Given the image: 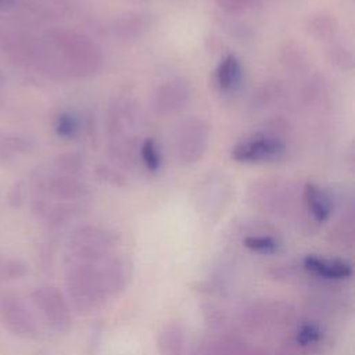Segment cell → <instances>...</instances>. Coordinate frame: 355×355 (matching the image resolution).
I'll use <instances>...</instances> for the list:
<instances>
[{
	"instance_id": "3957f363",
	"label": "cell",
	"mask_w": 355,
	"mask_h": 355,
	"mask_svg": "<svg viewBox=\"0 0 355 355\" xmlns=\"http://www.w3.org/2000/svg\"><path fill=\"white\" fill-rule=\"evenodd\" d=\"M116 239L108 230L83 226L76 229L67 243L68 262L98 263L112 254Z\"/></svg>"
},
{
	"instance_id": "9c48e42d",
	"label": "cell",
	"mask_w": 355,
	"mask_h": 355,
	"mask_svg": "<svg viewBox=\"0 0 355 355\" xmlns=\"http://www.w3.org/2000/svg\"><path fill=\"white\" fill-rule=\"evenodd\" d=\"M190 100V90L184 82L175 79L159 86L154 96V108L159 114H171L180 111Z\"/></svg>"
},
{
	"instance_id": "6da1fadb",
	"label": "cell",
	"mask_w": 355,
	"mask_h": 355,
	"mask_svg": "<svg viewBox=\"0 0 355 355\" xmlns=\"http://www.w3.org/2000/svg\"><path fill=\"white\" fill-rule=\"evenodd\" d=\"M0 49L36 71L60 78L89 75L101 64L97 47L71 31H50L39 37L15 26H0Z\"/></svg>"
},
{
	"instance_id": "52a82bcc",
	"label": "cell",
	"mask_w": 355,
	"mask_h": 355,
	"mask_svg": "<svg viewBox=\"0 0 355 355\" xmlns=\"http://www.w3.org/2000/svg\"><path fill=\"white\" fill-rule=\"evenodd\" d=\"M209 129L205 121L189 118L179 126L176 136V154L184 164H194L201 159L207 150Z\"/></svg>"
},
{
	"instance_id": "8fae6325",
	"label": "cell",
	"mask_w": 355,
	"mask_h": 355,
	"mask_svg": "<svg viewBox=\"0 0 355 355\" xmlns=\"http://www.w3.org/2000/svg\"><path fill=\"white\" fill-rule=\"evenodd\" d=\"M243 65L234 54H226L215 69L216 87L223 93L236 92L243 82Z\"/></svg>"
},
{
	"instance_id": "ffe728a7",
	"label": "cell",
	"mask_w": 355,
	"mask_h": 355,
	"mask_svg": "<svg viewBox=\"0 0 355 355\" xmlns=\"http://www.w3.org/2000/svg\"><path fill=\"white\" fill-rule=\"evenodd\" d=\"M259 0H216V3L230 11L236 10H244L248 7H252V4H257Z\"/></svg>"
},
{
	"instance_id": "d6986e66",
	"label": "cell",
	"mask_w": 355,
	"mask_h": 355,
	"mask_svg": "<svg viewBox=\"0 0 355 355\" xmlns=\"http://www.w3.org/2000/svg\"><path fill=\"white\" fill-rule=\"evenodd\" d=\"M28 273V268L25 262L21 259H10L1 266V277L12 280V279H21Z\"/></svg>"
},
{
	"instance_id": "ac0fdd59",
	"label": "cell",
	"mask_w": 355,
	"mask_h": 355,
	"mask_svg": "<svg viewBox=\"0 0 355 355\" xmlns=\"http://www.w3.org/2000/svg\"><path fill=\"white\" fill-rule=\"evenodd\" d=\"M323 338L322 329L312 322H305L298 326L295 333V343L302 348H311L318 345Z\"/></svg>"
},
{
	"instance_id": "30bf717a",
	"label": "cell",
	"mask_w": 355,
	"mask_h": 355,
	"mask_svg": "<svg viewBox=\"0 0 355 355\" xmlns=\"http://www.w3.org/2000/svg\"><path fill=\"white\" fill-rule=\"evenodd\" d=\"M302 268L312 276L323 280H345L352 276V266L344 259H329L318 255H308L302 261Z\"/></svg>"
},
{
	"instance_id": "2e32d148",
	"label": "cell",
	"mask_w": 355,
	"mask_h": 355,
	"mask_svg": "<svg viewBox=\"0 0 355 355\" xmlns=\"http://www.w3.org/2000/svg\"><path fill=\"white\" fill-rule=\"evenodd\" d=\"M80 119L79 115L69 112V111H64L61 114L57 115L55 122H54V130L57 133V136L62 137V139H73L79 135L80 132Z\"/></svg>"
},
{
	"instance_id": "ba28073f",
	"label": "cell",
	"mask_w": 355,
	"mask_h": 355,
	"mask_svg": "<svg viewBox=\"0 0 355 355\" xmlns=\"http://www.w3.org/2000/svg\"><path fill=\"white\" fill-rule=\"evenodd\" d=\"M97 269L107 297H118L125 291L130 277L128 261L111 254L97 263Z\"/></svg>"
},
{
	"instance_id": "7402d4cb",
	"label": "cell",
	"mask_w": 355,
	"mask_h": 355,
	"mask_svg": "<svg viewBox=\"0 0 355 355\" xmlns=\"http://www.w3.org/2000/svg\"><path fill=\"white\" fill-rule=\"evenodd\" d=\"M1 266H3V261H1V257H0V279H1Z\"/></svg>"
},
{
	"instance_id": "5b68a950",
	"label": "cell",
	"mask_w": 355,
	"mask_h": 355,
	"mask_svg": "<svg viewBox=\"0 0 355 355\" xmlns=\"http://www.w3.org/2000/svg\"><path fill=\"white\" fill-rule=\"evenodd\" d=\"M32 301L44 323L55 333H68L72 324L71 309L64 294L55 287H40L32 293Z\"/></svg>"
},
{
	"instance_id": "7a4b0ae2",
	"label": "cell",
	"mask_w": 355,
	"mask_h": 355,
	"mask_svg": "<svg viewBox=\"0 0 355 355\" xmlns=\"http://www.w3.org/2000/svg\"><path fill=\"white\" fill-rule=\"evenodd\" d=\"M65 287L72 308L80 315L100 309L108 298L100 280L97 263L68 262Z\"/></svg>"
},
{
	"instance_id": "7c38bea8",
	"label": "cell",
	"mask_w": 355,
	"mask_h": 355,
	"mask_svg": "<svg viewBox=\"0 0 355 355\" xmlns=\"http://www.w3.org/2000/svg\"><path fill=\"white\" fill-rule=\"evenodd\" d=\"M304 204L309 216L315 222H326L333 211V201L330 196L318 184L306 183L304 186Z\"/></svg>"
},
{
	"instance_id": "277c9868",
	"label": "cell",
	"mask_w": 355,
	"mask_h": 355,
	"mask_svg": "<svg viewBox=\"0 0 355 355\" xmlns=\"http://www.w3.org/2000/svg\"><path fill=\"white\" fill-rule=\"evenodd\" d=\"M286 151L283 139L270 132L251 133L232 148V158L243 164H259L277 159Z\"/></svg>"
},
{
	"instance_id": "4fadbf2b",
	"label": "cell",
	"mask_w": 355,
	"mask_h": 355,
	"mask_svg": "<svg viewBox=\"0 0 355 355\" xmlns=\"http://www.w3.org/2000/svg\"><path fill=\"white\" fill-rule=\"evenodd\" d=\"M157 347L161 355H186V336L179 323H166L158 337Z\"/></svg>"
},
{
	"instance_id": "e0dca14e",
	"label": "cell",
	"mask_w": 355,
	"mask_h": 355,
	"mask_svg": "<svg viewBox=\"0 0 355 355\" xmlns=\"http://www.w3.org/2000/svg\"><path fill=\"white\" fill-rule=\"evenodd\" d=\"M194 355H250L234 341H211L196 351Z\"/></svg>"
},
{
	"instance_id": "5bb4252c",
	"label": "cell",
	"mask_w": 355,
	"mask_h": 355,
	"mask_svg": "<svg viewBox=\"0 0 355 355\" xmlns=\"http://www.w3.org/2000/svg\"><path fill=\"white\" fill-rule=\"evenodd\" d=\"M243 245L252 252L273 254L279 250V241L275 236L263 232H252L243 237Z\"/></svg>"
},
{
	"instance_id": "9a60e30c",
	"label": "cell",
	"mask_w": 355,
	"mask_h": 355,
	"mask_svg": "<svg viewBox=\"0 0 355 355\" xmlns=\"http://www.w3.org/2000/svg\"><path fill=\"white\" fill-rule=\"evenodd\" d=\"M137 154H139V158H140L143 166L148 172L155 173L159 171L161 164H162V157H161V150L158 147V143L154 139H151V137L144 139L139 146Z\"/></svg>"
},
{
	"instance_id": "8992f818",
	"label": "cell",
	"mask_w": 355,
	"mask_h": 355,
	"mask_svg": "<svg viewBox=\"0 0 355 355\" xmlns=\"http://www.w3.org/2000/svg\"><path fill=\"white\" fill-rule=\"evenodd\" d=\"M0 319L7 330L25 340L39 336V323L26 304L14 294L0 297Z\"/></svg>"
},
{
	"instance_id": "44dd1931",
	"label": "cell",
	"mask_w": 355,
	"mask_h": 355,
	"mask_svg": "<svg viewBox=\"0 0 355 355\" xmlns=\"http://www.w3.org/2000/svg\"><path fill=\"white\" fill-rule=\"evenodd\" d=\"M15 3V0H0V8L1 7H10V6H12Z\"/></svg>"
}]
</instances>
